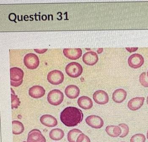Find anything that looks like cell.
I'll use <instances>...</instances> for the list:
<instances>
[{"label":"cell","instance_id":"cell-20","mask_svg":"<svg viewBox=\"0 0 148 142\" xmlns=\"http://www.w3.org/2000/svg\"><path fill=\"white\" fill-rule=\"evenodd\" d=\"M64 136V133L62 130L58 128L53 129L49 133V136L52 140L59 141L62 140Z\"/></svg>","mask_w":148,"mask_h":142},{"label":"cell","instance_id":"cell-19","mask_svg":"<svg viewBox=\"0 0 148 142\" xmlns=\"http://www.w3.org/2000/svg\"><path fill=\"white\" fill-rule=\"evenodd\" d=\"M106 131L109 136L113 137L119 136L121 134V129L119 125H108L106 127Z\"/></svg>","mask_w":148,"mask_h":142},{"label":"cell","instance_id":"cell-34","mask_svg":"<svg viewBox=\"0 0 148 142\" xmlns=\"http://www.w3.org/2000/svg\"><path fill=\"white\" fill-rule=\"evenodd\" d=\"M147 76L148 78V70L147 71Z\"/></svg>","mask_w":148,"mask_h":142},{"label":"cell","instance_id":"cell-16","mask_svg":"<svg viewBox=\"0 0 148 142\" xmlns=\"http://www.w3.org/2000/svg\"><path fill=\"white\" fill-rule=\"evenodd\" d=\"M80 91L77 86L70 85L66 88L65 93L66 96L71 99L76 98L80 95Z\"/></svg>","mask_w":148,"mask_h":142},{"label":"cell","instance_id":"cell-21","mask_svg":"<svg viewBox=\"0 0 148 142\" xmlns=\"http://www.w3.org/2000/svg\"><path fill=\"white\" fill-rule=\"evenodd\" d=\"M12 123V133L15 135H18L22 133L24 131L23 125L21 122L17 121H14Z\"/></svg>","mask_w":148,"mask_h":142},{"label":"cell","instance_id":"cell-8","mask_svg":"<svg viewBox=\"0 0 148 142\" xmlns=\"http://www.w3.org/2000/svg\"><path fill=\"white\" fill-rule=\"evenodd\" d=\"M86 122L89 126L94 129H100L104 125L103 119L97 115H92L88 116L86 119Z\"/></svg>","mask_w":148,"mask_h":142},{"label":"cell","instance_id":"cell-9","mask_svg":"<svg viewBox=\"0 0 148 142\" xmlns=\"http://www.w3.org/2000/svg\"><path fill=\"white\" fill-rule=\"evenodd\" d=\"M27 142H46V140L40 130L34 129L29 132Z\"/></svg>","mask_w":148,"mask_h":142},{"label":"cell","instance_id":"cell-10","mask_svg":"<svg viewBox=\"0 0 148 142\" xmlns=\"http://www.w3.org/2000/svg\"><path fill=\"white\" fill-rule=\"evenodd\" d=\"M93 99L95 102L99 105H105L109 101V96L107 93L103 90H98L93 94Z\"/></svg>","mask_w":148,"mask_h":142},{"label":"cell","instance_id":"cell-2","mask_svg":"<svg viewBox=\"0 0 148 142\" xmlns=\"http://www.w3.org/2000/svg\"><path fill=\"white\" fill-rule=\"evenodd\" d=\"M10 71L11 85L12 87H18L21 85L23 82L24 72L19 68H11Z\"/></svg>","mask_w":148,"mask_h":142},{"label":"cell","instance_id":"cell-29","mask_svg":"<svg viewBox=\"0 0 148 142\" xmlns=\"http://www.w3.org/2000/svg\"><path fill=\"white\" fill-rule=\"evenodd\" d=\"M34 51L36 52V53L38 54H42L44 53L47 50V49H34Z\"/></svg>","mask_w":148,"mask_h":142},{"label":"cell","instance_id":"cell-14","mask_svg":"<svg viewBox=\"0 0 148 142\" xmlns=\"http://www.w3.org/2000/svg\"><path fill=\"white\" fill-rule=\"evenodd\" d=\"M45 90L43 87L40 86H34L29 89V95L35 99L40 98L45 95Z\"/></svg>","mask_w":148,"mask_h":142},{"label":"cell","instance_id":"cell-24","mask_svg":"<svg viewBox=\"0 0 148 142\" xmlns=\"http://www.w3.org/2000/svg\"><path fill=\"white\" fill-rule=\"evenodd\" d=\"M146 139L145 135L142 134H137L132 136L130 142H145Z\"/></svg>","mask_w":148,"mask_h":142},{"label":"cell","instance_id":"cell-30","mask_svg":"<svg viewBox=\"0 0 148 142\" xmlns=\"http://www.w3.org/2000/svg\"><path fill=\"white\" fill-rule=\"evenodd\" d=\"M126 49L130 53L136 52L138 49V48H126Z\"/></svg>","mask_w":148,"mask_h":142},{"label":"cell","instance_id":"cell-3","mask_svg":"<svg viewBox=\"0 0 148 142\" xmlns=\"http://www.w3.org/2000/svg\"><path fill=\"white\" fill-rule=\"evenodd\" d=\"M64 95L63 92L58 89L51 91L47 95V99L49 103L53 106L60 105L64 100Z\"/></svg>","mask_w":148,"mask_h":142},{"label":"cell","instance_id":"cell-18","mask_svg":"<svg viewBox=\"0 0 148 142\" xmlns=\"http://www.w3.org/2000/svg\"><path fill=\"white\" fill-rule=\"evenodd\" d=\"M79 107L85 110L90 109L93 106V102L90 98L87 96L80 97L77 100Z\"/></svg>","mask_w":148,"mask_h":142},{"label":"cell","instance_id":"cell-12","mask_svg":"<svg viewBox=\"0 0 148 142\" xmlns=\"http://www.w3.org/2000/svg\"><path fill=\"white\" fill-rule=\"evenodd\" d=\"M99 60L96 53L93 51L87 52L83 56V60L86 64L89 66L95 65Z\"/></svg>","mask_w":148,"mask_h":142},{"label":"cell","instance_id":"cell-22","mask_svg":"<svg viewBox=\"0 0 148 142\" xmlns=\"http://www.w3.org/2000/svg\"><path fill=\"white\" fill-rule=\"evenodd\" d=\"M82 131L78 129H74L69 132L67 134V140L69 142H76L77 137L81 134Z\"/></svg>","mask_w":148,"mask_h":142},{"label":"cell","instance_id":"cell-5","mask_svg":"<svg viewBox=\"0 0 148 142\" xmlns=\"http://www.w3.org/2000/svg\"><path fill=\"white\" fill-rule=\"evenodd\" d=\"M24 64L25 66L30 69H35L40 64V60L36 54L28 53L25 56L23 59Z\"/></svg>","mask_w":148,"mask_h":142},{"label":"cell","instance_id":"cell-26","mask_svg":"<svg viewBox=\"0 0 148 142\" xmlns=\"http://www.w3.org/2000/svg\"><path fill=\"white\" fill-rule=\"evenodd\" d=\"M140 84L145 87H148V78L146 72H143L139 77Z\"/></svg>","mask_w":148,"mask_h":142},{"label":"cell","instance_id":"cell-17","mask_svg":"<svg viewBox=\"0 0 148 142\" xmlns=\"http://www.w3.org/2000/svg\"><path fill=\"white\" fill-rule=\"evenodd\" d=\"M127 93L125 90L122 89L116 90L112 95V99L115 103H120L126 99Z\"/></svg>","mask_w":148,"mask_h":142},{"label":"cell","instance_id":"cell-11","mask_svg":"<svg viewBox=\"0 0 148 142\" xmlns=\"http://www.w3.org/2000/svg\"><path fill=\"white\" fill-rule=\"evenodd\" d=\"M63 53L66 57L71 60L79 59L82 55V49L80 48H64Z\"/></svg>","mask_w":148,"mask_h":142},{"label":"cell","instance_id":"cell-15","mask_svg":"<svg viewBox=\"0 0 148 142\" xmlns=\"http://www.w3.org/2000/svg\"><path fill=\"white\" fill-rule=\"evenodd\" d=\"M42 124L48 127H53L58 124L57 119L50 114L42 115L40 119Z\"/></svg>","mask_w":148,"mask_h":142},{"label":"cell","instance_id":"cell-27","mask_svg":"<svg viewBox=\"0 0 148 142\" xmlns=\"http://www.w3.org/2000/svg\"><path fill=\"white\" fill-rule=\"evenodd\" d=\"M76 142H91V140L84 134L82 133L77 137Z\"/></svg>","mask_w":148,"mask_h":142},{"label":"cell","instance_id":"cell-31","mask_svg":"<svg viewBox=\"0 0 148 142\" xmlns=\"http://www.w3.org/2000/svg\"><path fill=\"white\" fill-rule=\"evenodd\" d=\"M47 16L46 15H43L42 16V19L44 21H45L47 19Z\"/></svg>","mask_w":148,"mask_h":142},{"label":"cell","instance_id":"cell-36","mask_svg":"<svg viewBox=\"0 0 148 142\" xmlns=\"http://www.w3.org/2000/svg\"></svg>","mask_w":148,"mask_h":142},{"label":"cell","instance_id":"cell-6","mask_svg":"<svg viewBox=\"0 0 148 142\" xmlns=\"http://www.w3.org/2000/svg\"><path fill=\"white\" fill-rule=\"evenodd\" d=\"M47 79L48 82L53 85H59L64 81V74L59 70H53L48 73Z\"/></svg>","mask_w":148,"mask_h":142},{"label":"cell","instance_id":"cell-35","mask_svg":"<svg viewBox=\"0 0 148 142\" xmlns=\"http://www.w3.org/2000/svg\"><path fill=\"white\" fill-rule=\"evenodd\" d=\"M23 142H26V141H23Z\"/></svg>","mask_w":148,"mask_h":142},{"label":"cell","instance_id":"cell-7","mask_svg":"<svg viewBox=\"0 0 148 142\" xmlns=\"http://www.w3.org/2000/svg\"><path fill=\"white\" fill-rule=\"evenodd\" d=\"M144 63V58L139 54H132L128 59L129 66L130 67L136 69L140 68Z\"/></svg>","mask_w":148,"mask_h":142},{"label":"cell","instance_id":"cell-23","mask_svg":"<svg viewBox=\"0 0 148 142\" xmlns=\"http://www.w3.org/2000/svg\"><path fill=\"white\" fill-rule=\"evenodd\" d=\"M11 99H12V109H17L20 106V100L17 97V95H15L14 91L11 88Z\"/></svg>","mask_w":148,"mask_h":142},{"label":"cell","instance_id":"cell-28","mask_svg":"<svg viewBox=\"0 0 148 142\" xmlns=\"http://www.w3.org/2000/svg\"><path fill=\"white\" fill-rule=\"evenodd\" d=\"M16 18H17V16H16L15 14L14 13H11L9 15V18L10 19V21H15Z\"/></svg>","mask_w":148,"mask_h":142},{"label":"cell","instance_id":"cell-13","mask_svg":"<svg viewBox=\"0 0 148 142\" xmlns=\"http://www.w3.org/2000/svg\"><path fill=\"white\" fill-rule=\"evenodd\" d=\"M145 98L144 97H136L133 98L129 101L127 107L132 111L138 110L142 107L144 103Z\"/></svg>","mask_w":148,"mask_h":142},{"label":"cell","instance_id":"cell-4","mask_svg":"<svg viewBox=\"0 0 148 142\" xmlns=\"http://www.w3.org/2000/svg\"><path fill=\"white\" fill-rule=\"evenodd\" d=\"M65 71L69 77L76 78L81 76L83 71V69L79 63L73 62L69 63L66 66Z\"/></svg>","mask_w":148,"mask_h":142},{"label":"cell","instance_id":"cell-1","mask_svg":"<svg viewBox=\"0 0 148 142\" xmlns=\"http://www.w3.org/2000/svg\"><path fill=\"white\" fill-rule=\"evenodd\" d=\"M84 114L80 109L69 107L64 109L60 114L62 123L68 127L77 126L83 121Z\"/></svg>","mask_w":148,"mask_h":142},{"label":"cell","instance_id":"cell-32","mask_svg":"<svg viewBox=\"0 0 148 142\" xmlns=\"http://www.w3.org/2000/svg\"><path fill=\"white\" fill-rule=\"evenodd\" d=\"M147 104L148 105V96L147 98Z\"/></svg>","mask_w":148,"mask_h":142},{"label":"cell","instance_id":"cell-25","mask_svg":"<svg viewBox=\"0 0 148 142\" xmlns=\"http://www.w3.org/2000/svg\"><path fill=\"white\" fill-rule=\"evenodd\" d=\"M121 130V134L119 136L121 138L125 137L128 135L129 132V128L127 124L125 123H121L119 125Z\"/></svg>","mask_w":148,"mask_h":142},{"label":"cell","instance_id":"cell-33","mask_svg":"<svg viewBox=\"0 0 148 142\" xmlns=\"http://www.w3.org/2000/svg\"><path fill=\"white\" fill-rule=\"evenodd\" d=\"M147 138L148 140V130L147 131Z\"/></svg>","mask_w":148,"mask_h":142}]
</instances>
